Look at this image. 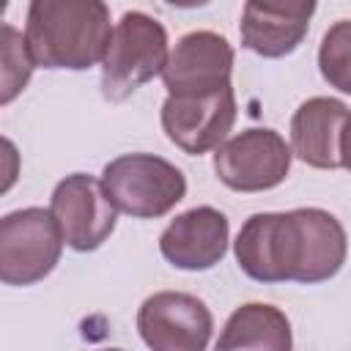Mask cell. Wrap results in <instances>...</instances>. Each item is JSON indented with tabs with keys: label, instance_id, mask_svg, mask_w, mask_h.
Masks as SVG:
<instances>
[{
	"label": "cell",
	"instance_id": "1",
	"mask_svg": "<svg viewBox=\"0 0 351 351\" xmlns=\"http://www.w3.org/2000/svg\"><path fill=\"white\" fill-rule=\"evenodd\" d=\"M236 261L255 282H324L335 277L348 255L340 219L324 208L252 214L236 241Z\"/></svg>",
	"mask_w": 351,
	"mask_h": 351
},
{
	"label": "cell",
	"instance_id": "2",
	"mask_svg": "<svg viewBox=\"0 0 351 351\" xmlns=\"http://www.w3.org/2000/svg\"><path fill=\"white\" fill-rule=\"evenodd\" d=\"M112 30L101 0H33L25 16L27 49L44 69L82 71L104 63Z\"/></svg>",
	"mask_w": 351,
	"mask_h": 351
},
{
	"label": "cell",
	"instance_id": "3",
	"mask_svg": "<svg viewBox=\"0 0 351 351\" xmlns=\"http://www.w3.org/2000/svg\"><path fill=\"white\" fill-rule=\"evenodd\" d=\"M170 58L167 30L159 19L143 11H126L101 63V96L107 101L129 99L140 85L165 71Z\"/></svg>",
	"mask_w": 351,
	"mask_h": 351
},
{
	"label": "cell",
	"instance_id": "4",
	"mask_svg": "<svg viewBox=\"0 0 351 351\" xmlns=\"http://www.w3.org/2000/svg\"><path fill=\"white\" fill-rule=\"evenodd\" d=\"M101 184L115 208L134 219L165 217L186 195L184 173L156 154H123L107 162Z\"/></svg>",
	"mask_w": 351,
	"mask_h": 351
},
{
	"label": "cell",
	"instance_id": "5",
	"mask_svg": "<svg viewBox=\"0 0 351 351\" xmlns=\"http://www.w3.org/2000/svg\"><path fill=\"white\" fill-rule=\"evenodd\" d=\"M63 233L49 208H19L0 219V280L5 285H33L60 261Z\"/></svg>",
	"mask_w": 351,
	"mask_h": 351
},
{
	"label": "cell",
	"instance_id": "6",
	"mask_svg": "<svg viewBox=\"0 0 351 351\" xmlns=\"http://www.w3.org/2000/svg\"><path fill=\"white\" fill-rule=\"evenodd\" d=\"M291 145L274 129H244L214 151L217 178L236 192H266L285 181Z\"/></svg>",
	"mask_w": 351,
	"mask_h": 351
},
{
	"label": "cell",
	"instance_id": "7",
	"mask_svg": "<svg viewBox=\"0 0 351 351\" xmlns=\"http://www.w3.org/2000/svg\"><path fill=\"white\" fill-rule=\"evenodd\" d=\"M49 211L63 233L66 247L77 252L99 250L118 222V208L104 192L101 178L71 173L52 189Z\"/></svg>",
	"mask_w": 351,
	"mask_h": 351
},
{
	"label": "cell",
	"instance_id": "8",
	"mask_svg": "<svg viewBox=\"0 0 351 351\" xmlns=\"http://www.w3.org/2000/svg\"><path fill=\"white\" fill-rule=\"evenodd\" d=\"M137 332L151 351H206L214 318L195 293L156 291L137 310Z\"/></svg>",
	"mask_w": 351,
	"mask_h": 351
},
{
	"label": "cell",
	"instance_id": "9",
	"mask_svg": "<svg viewBox=\"0 0 351 351\" xmlns=\"http://www.w3.org/2000/svg\"><path fill=\"white\" fill-rule=\"evenodd\" d=\"M236 123V93L230 85L206 96H167L162 129L167 140L189 156L217 151Z\"/></svg>",
	"mask_w": 351,
	"mask_h": 351
},
{
	"label": "cell",
	"instance_id": "10",
	"mask_svg": "<svg viewBox=\"0 0 351 351\" xmlns=\"http://www.w3.org/2000/svg\"><path fill=\"white\" fill-rule=\"evenodd\" d=\"M233 47L214 30H192L170 49L162 82L167 96H206L230 85Z\"/></svg>",
	"mask_w": 351,
	"mask_h": 351
},
{
	"label": "cell",
	"instance_id": "11",
	"mask_svg": "<svg viewBox=\"0 0 351 351\" xmlns=\"http://www.w3.org/2000/svg\"><path fill=\"white\" fill-rule=\"evenodd\" d=\"M230 222L214 206H195L178 214L159 236L162 258L184 271H206L228 252Z\"/></svg>",
	"mask_w": 351,
	"mask_h": 351
},
{
	"label": "cell",
	"instance_id": "12",
	"mask_svg": "<svg viewBox=\"0 0 351 351\" xmlns=\"http://www.w3.org/2000/svg\"><path fill=\"white\" fill-rule=\"evenodd\" d=\"M315 3H244L241 8V47L261 58L291 55L307 36Z\"/></svg>",
	"mask_w": 351,
	"mask_h": 351
},
{
	"label": "cell",
	"instance_id": "13",
	"mask_svg": "<svg viewBox=\"0 0 351 351\" xmlns=\"http://www.w3.org/2000/svg\"><path fill=\"white\" fill-rule=\"evenodd\" d=\"M348 115L340 99L313 96L302 101L291 118V154L318 170L340 167V137Z\"/></svg>",
	"mask_w": 351,
	"mask_h": 351
},
{
	"label": "cell",
	"instance_id": "14",
	"mask_svg": "<svg viewBox=\"0 0 351 351\" xmlns=\"http://www.w3.org/2000/svg\"><path fill=\"white\" fill-rule=\"evenodd\" d=\"M291 346L288 315L274 304L250 302L230 313L214 351H291Z\"/></svg>",
	"mask_w": 351,
	"mask_h": 351
},
{
	"label": "cell",
	"instance_id": "15",
	"mask_svg": "<svg viewBox=\"0 0 351 351\" xmlns=\"http://www.w3.org/2000/svg\"><path fill=\"white\" fill-rule=\"evenodd\" d=\"M0 44H3V69H0V104H11L27 85L36 60L27 49L25 36L14 25L0 27Z\"/></svg>",
	"mask_w": 351,
	"mask_h": 351
},
{
	"label": "cell",
	"instance_id": "16",
	"mask_svg": "<svg viewBox=\"0 0 351 351\" xmlns=\"http://www.w3.org/2000/svg\"><path fill=\"white\" fill-rule=\"evenodd\" d=\"M318 69L329 88L351 93V19H337L321 38Z\"/></svg>",
	"mask_w": 351,
	"mask_h": 351
},
{
	"label": "cell",
	"instance_id": "17",
	"mask_svg": "<svg viewBox=\"0 0 351 351\" xmlns=\"http://www.w3.org/2000/svg\"><path fill=\"white\" fill-rule=\"evenodd\" d=\"M340 167L351 170V115L343 126V137H340Z\"/></svg>",
	"mask_w": 351,
	"mask_h": 351
},
{
	"label": "cell",
	"instance_id": "18",
	"mask_svg": "<svg viewBox=\"0 0 351 351\" xmlns=\"http://www.w3.org/2000/svg\"><path fill=\"white\" fill-rule=\"evenodd\" d=\"M99 351H123V348H99Z\"/></svg>",
	"mask_w": 351,
	"mask_h": 351
}]
</instances>
